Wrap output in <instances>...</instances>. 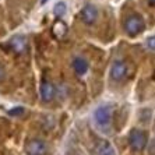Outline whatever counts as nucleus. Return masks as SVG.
Instances as JSON below:
<instances>
[{
	"instance_id": "obj_1",
	"label": "nucleus",
	"mask_w": 155,
	"mask_h": 155,
	"mask_svg": "<svg viewBox=\"0 0 155 155\" xmlns=\"http://www.w3.org/2000/svg\"><path fill=\"white\" fill-rule=\"evenodd\" d=\"M145 29L144 18L138 14H131L124 21V31L129 36H137Z\"/></svg>"
},
{
	"instance_id": "obj_2",
	"label": "nucleus",
	"mask_w": 155,
	"mask_h": 155,
	"mask_svg": "<svg viewBox=\"0 0 155 155\" xmlns=\"http://www.w3.org/2000/svg\"><path fill=\"white\" fill-rule=\"evenodd\" d=\"M147 141H148L147 134L143 130L133 129L129 133V144L134 151H143L145 145H147Z\"/></svg>"
},
{
	"instance_id": "obj_3",
	"label": "nucleus",
	"mask_w": 155,
	"mask_h": 155,
	"mask_svg": "<svg viewBox=\"0 0 155 155\" xmlns=\"http://www.w3.org/2000/svg\"><path fill=\"white\" fill-rule=\"evenodd\" d=\"M94 122L102 129L109 127V124L112 122V109L106 106V105L98 106L94 110Z\"/></svg>"
},
{
	"instance_id": "obj_4",
	"label": "nucleus",
	"mask_w": 155,
	"mask_h": 155,
	"mask_svg": "<svg viewBox=\"0 0 155 155\" xmlns=\"http://www.w3.org/2000/svg\"><path fill=\"white\" fill-rule=\"evenodd\" d=\"M25 154L27 155H46L48 145L43 140L39 138H32L25 144Z\"/></svg>"
},
{
	"instance_id": "obj_5",
	"label": "nucleus",
	"mask_w": 155,
	"mask_h": 155,
	"mask_svg": "<svg viewBox=\"0 0 155 155\" xmlns=\"http://www.w3.org/2000/svg\"><path fill=\"white\" fill-rule=\"evenodd\" d=\"M80 18L81 21L87 25H92L95 24L98 18V8L95 7L94 4H85L83 7V10L80 11Z\"/></svg>"
},
{
	"instance_id": "obj_6",
	"label": "nucleus",
	"mask_w": 155,
	"mask_h": 155,
	"mask_svg": "<svg viewBox=\"0 0 155 155\" xmlns=\"http://www.w3.org/2000/svg\"><path fill=\"white\" fill-rule=\"evenodd\" d=\"M127 74V66L124 61L122 60H116L113 61L112 67H110V77L115 81H122Z\"/></svg>"
},
{
	"instance_id": "obj_7",
	"label": "nucleus",
	"mask_w": 155,
	"mask_h": 155,
	"mask_svg": "<svg viewBox=\"0 0 155 155\" xmlns=\"http://www.w3.org/2000/svg\"><path fill=\"white\" fill-rule=\"evenodd\" d=\"M39 92L41 97L45 102H51L54 98V94H56V90H54V85L48 81V80H42L41 81V87H39Z\"/></svg>"
},
{
	"instance_id": "obj_8",
	"label": "nucleus",
	"mask_w": 155,
	"mask_h": 155,
	"mask_svg": "<svg viewBox=\"0 0 155 155\" xmlns=\"http://www.w3.org/2000/svg\"><path fill=\"white\" fill-rule=\"evenodd\" d=\"M52 32H53L54 38L63 39V38L67 35V32H69V27H67V24H66L63 20H56L53 27H52Z\"/></svg>"
},
{
	"instance_id": "obj_9",
	"label": "nucleus",
	"mask_w": 155,
	"mask_h": 155,
	"mask_svg": "<svg viewBox=\"0 0 155 155\" xmlns=\"http://www.w3.org/2000/svg\"><path fill=\"white\" fill-rule=\"evenodd\" d=\"M10 46L14 52H17V53H22L27 48V39L21 35H17L10 41Z\"/></svg>"
},
{
	"instance_id": "obj_10",
	"label": "nucleus",
	"mask_w": 155,
	"mask_h": 155,
	"mask_svg": "<svg viewBox=\"0 0 155 155\" xmlns=\"http://www.w3.org/2000/svg\"><path fill=\"white\" fill-rule=\"evenodd\" d=\"M73 69H74V71H76L78 76H84V74L88 71V63H87V60L83 58H76L73 60Z\"/></svg>"
},
{
	"instance_id": "obj_11",
	"label": "nucleus",
	"mask_w": 155,
	"mask_h": 155,
	"mask_svg": "<svg viewBox=\"0 0 155 155\" xmlns=\"http://www.w3.org/2000/svg\"><path fill=\"white\" fill-rule=\"evenodd\" d=\"M98 155H116V151L109 143L104 141L98 147Z\"/></svg>"
},
{
	"instance_id": "obj_12",
	"label": "nucleus",
	"mask_w": 155,
	"mask_h": 155,
	"mask_svg": "<svg viewBox=\"0 0 155 155\" xmlns=\"http://www.w3.org/2000/svg\"><path fill=\"white\" fill-rule=\"evenodd\" d=\"M66 11H67V7H66V3H63V2H59V3L54 6V8H53L54 15L59 17V20L66 14Z\"/></svg>"
},
{
	"instance_id": "obj_13",
	"label": "nucleus",
	"mask_w": 155,
	"mask_h": 155,
	"mask_svg": "<svg viewBox=\"0 0 155 155\" xmlns=\"http://www.w3.org/2000/svg\"><path fill=\"white\" fill-rule=\"evenodd\" d=\"M22 113H24V108L22 106H15V108L8 110V115L10 116H21Z\"/></svg>"
},
{
	"instance_id": "obj_14",
	"label": "nucleus",
	"mask_w": 155,
	"mask_h": 155,
	"mask_svg": "<svg viewBox=\"0 0 155 155\" xmlns=\"http://www.w3.org/2000/svg\"><path fill=\"white\" fill-rule=\"evenodd\" d=\"M148 49H151V51H155V35L152 36H148L147 38V42H145Z\"/></svg>"
},
{
	"instance_id": "obj_15",
	"label": "nucleus",
	"mask_w": 155,
	"mask_h": 155,
	"mask_svg": "<svg viewBox=\"0 0 155 155\" xmlns=\"http://www.w3.org/2000/svg\"><path fill=\"white\" fill-rule=\"evenodd\" d=\"M4 77H6V71H4L3 66L0 64V81H2V80H4Z\"/></svg>"
},
{
	"instance_id": "obj_16",
	"label": "nucleus",
	"mask_w": 155,
	"mask_h": 155,
	"mask_svg": "<svg viewBox=\"0 0 155 155\" xmlns=\"http://www.w3.org/2000/svg\"><path fill=\"white\" fill-rule=\"evenodd\" d=\"M148 3L151 4V6H155V0H148Z\"/></svg>"
}]
</instances>
